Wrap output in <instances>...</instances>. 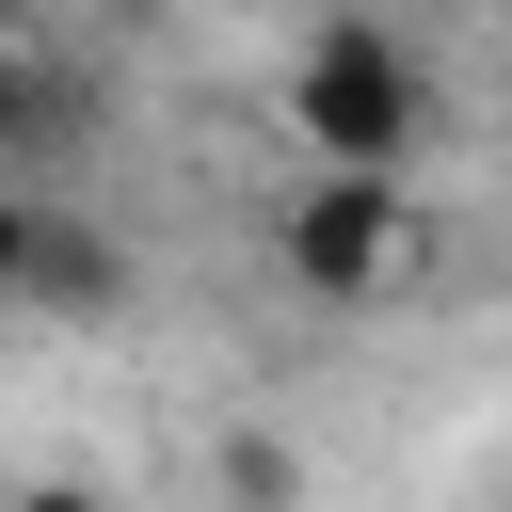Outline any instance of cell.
<instances>
[{"label":"cell","mask_w":512,"mask_h":512,"mask_svg":"<svg viewBox=\"0 0 512 512\" xmlns=\"http://www.w3.org/2000/svg\"><path fill=\"white\" fill-rule=\"evenodd\" d=\"M16 512H112V496H96V480H32Z\"/></svg>","instance_id":"5b68a950"},{"label":"cell","mask_w":512,"mask_h":512,"mask_svg":"<svg viewBox=\"0 0 512 512\" xmlns=\"http://www.w3.org/2000/svg\"><path fill=\"white\" fill-rule=\"evenodd\" d=\"M272 272H288L304 304H384V288L416 272V192H400V176H304V192L272 208Z\"/></svg>","instance_id":"7a4b0ae2"},{"label":"cell","mask_w":512,"mask_h":512,"mask_svg":"<svg viewBox=\"0 0 512 512\" xmlns=\"http://www.w3.org/2000/svg\"><path fill=\"white\" fill-rule=\"evenodd\" d=\"M288 144H304V176H416V144H432V64H416L384 16H320L304 64H288Z\"/></svg>","instance_id":"6da1fadb"},{"label":"cell","mask_w":512,"mask_h":512,"mask_svg":"<svg viewBox=\"0 0 512 512\" xmlns=\"http://www.w3.org/2000/svg\"><path fill=\"white\" fill-rule=\"evenodd\" d=\"M0 288H16V304H48V320H112V304H128V256H112L80 208L16 192V208H0Z\"/></svg>","instance_id":"3957f363"},{"label":"cell","mask_w":512,"mask_h":512,"mask_svg":"<svg viewBox=\"0 0 512 512\" xmlns=\"http://www.w3.org/2000/svg\"><path fill=\"white\" fill-rule=\"evenodd\" d=\"M208 480H224V512H304V448L288 432H224Z\"/></svg>","instance_id":"277c9868"}]
</instances>
